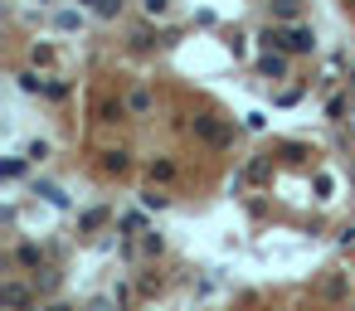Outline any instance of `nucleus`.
<instances>
[{
	"label": "nucleus",
	"mask_w": 355,
	"mask_h": 311,
	"mask_svg": "<svg viewBox=\"0 0 355 311\" xmlns=\"http://www.w3.org/2000/svg\"><path fill=\"white\" fill-rule=\"evenodd\" d=\"M127 108H132V112H151V92H141V88H136V92L127 97Z\"/></svg>",
	"instance_id": "nucleus-8"
},
{
	"label": "nucleus",
	"mask_w": 355,
	"mask_h": 311,
	"mask_svg": "<svg viewBox=\"0 0 355 311\" xmlns=\"http://www.w3.org/2000/svg\"><path fill=\"white\" fill-rule=\"evenodd\" d=\"M273 15L278 20H297L302 15V0H273Z\"/></svg>",
	"instance_id": "nucleus-5"
},
{
	"label": "nucleus",
	"mask_w": 355,
	"mask_h": 311,
	"mask_svg": "<svg viewBox=\"0 0 355 311\" xmlns=\"http://www.w3.org/2000/svg\"><path fill=\"white\" fill-rule=\"evenodd\" d=\"M171 175H175L171 161H156V166H151V180H171Z\"/></svg>",
	"instance_id": "nucleus-13"
},
{
	"label": "nucleus",
	"mask_w": 355,
	"mask_h": 311,
	"mask_svg": "<svg viewBox=\"0 0 355 311\" xmlns=\"http://www.w3.org/2000/svg\"><path fill=\"white\" fill-rule=\"evenodd\" d=\"M141 224H146L141 214H127V219H122V229H127V234H141Z\"/></svg>",
	"instance_id": "nucleus-19"
},
{
	"label": "nucleus",
	"mask_w": 355,
	"mask_h": 311,
	"mask_svg": "<svg viewBox=\"0 0 355 311\" xmlns=\"http://www.w3.org/2000/svg\"><path fill=\"white\" fill-rule=\"evenodd\" d=\"M350 83H355V73H350Z\"/></svg>",
	"instance_id": "nucleus-23"
},
{
	"label": "nucleus",
	"mask_w": 355,
	"mask_h": 311,
	"mask_svg": "<svg viewBox=\"0 0 355 311\" xmlns=\"http://www.w3.org/2000/svg\"><path fill=\"white\" fill-rule=\"evenodd\" d=\"M34 195H44L49 204H54V210H69V195H64L59 185H49V180H34Z\"/></svg>",
	"instance_id": "nucleus-3"
},
{
	"label": "nucleus",
	"mask_w": 355,
	"mask_h": 311,
	"mask_svg": "<svg viewBox=\"0 0 355 311\" xmlns=\"http://www.w3.org/2000/svg\"><path fill=\"white\" fill-rule=\"evenodd\" d=\"M112 306H122V301H108V297H97V301H93V311H112Z\"/></svg>",
	"instance_id": "nucleus-20"
},
{
	"label": "nucleus",
	"mask_w": 355,
	"mask_h": 311,
	"mask_svg": "<svg viewBox=\"0 0 355 311\" xmlns=\"http://www.w3.org/2000/svg\"><path fill=\"white\" fill-rule=\"evenodd\" d=\"M83 5H97V0H83Z\"/></svg>",
	"instance_id": "nucleus-22"
},
{
	"label": "nucleus",
	"mask_w": 355,
	"mask_h": 311,
	"mask_svg": "<svg viewBox=\"0 0 355 311\" xmlns=\"http://www.w3.org/2000/svg\"><path fill=\"white\" fill-rule=\"evenodd\" d=\"M97 117H103V122H122L127 108H122V102H103V108H97Z\"/></svg>",
	"instance_id": "nucleus-6"
},
{
	"label": "nucleus",
	"mask_w": 355,
	"mask_h": 311,
	"mask_svg": "<svg viewBox=\"0 0 355 311\" xmlns=\"http://www.w3.org/2000/svg\"><path fill=\"white\" fill-rule=\"evenodd\" d=\"M0 297H5V306H20V301H25V287H20V282H5V292H0Z\"/></svg>",
	"instance_id": "nucleus-10"
},
{
	"label": "nucleus",
	"mask_w": 355,
	"mask_h": 311,
	"mask_svg": "<svg viewBox=\"0 0 355 311\" xmlns=\"http://www.w3.org/2000/svg\"><path fill=\"white\" fill-rule=\"evenodd\" d=\"M20 263H25V268L39 263V248H34V243H20Z\"/></svg>",
	"instance_id": "nucleus-12"
},
{
	"label": "nucleus",
	"mask_w": 355,
	"mask_h": 311,
	"mask_svg": "<svg viewBox=\"0 0 355 311\" xmlns=\"http://www.w3.org/2000/svg\"><path fill=\"white\" fill-rule=\"evenodd\" d=\"M195 132L205 136L210 146H224V141H229V127H219V122H210V117H195Z\"/></svg>",
	"instance_id": "nucleus-2"
},
{
	"label": "nucleus",
	"mask_w": 355,
	"mask_h": 311,
	"mask_svg": "<svg viewBox=\"0 0 355 311\" xmlns=\"http://www.w3.org/2000/svg\"><path fill=\"white\" fill-rule=\"evenodd\" d=\"M0 175H5V180H20V175H25V161H5V166H0Z\"/></svg>",
	"instance_id": "nucleus-14"
},
{
	"label": "nucleus",
	"mask_w": 355,
	"mask_h": 311,
	"mask_svg": "<svg viewBox=\"0 0 355 311\" xmlns=\"http://www.w3.org/2000/svg\"><path fill=\"white\" fill-rule=\"evenodd\" d=\"M103 171H127V151H103Z\"/></svg>",
	"instance_id": "nucleus-7"
},
{
	"label": "nucleus",
	"mask_w": 355,
	"mask_h": 311,
	"mask_svg": "<svg viewBox=\"0 0 355 311\" xmlns=\"http://www.w3.org/2000/svg\"><path fill=\"white\" fill-rule=\"evenodd\" d=\"M258 69H263V78H282V73H287V59H282V54H263Z\"/></svg>",
	"instance_id": "nucleus-4"
},
{
	"label": "nucleus",
	"mask_w": 355,
	"mask_h": 311,
	"mask_svg": "<svg viewBox=\"0 0 355 311\" xmlns=\"http://www.w3.org/2000/svg\"><path fill=\"white\" fill-rule=\"evenodd\" d=\"M331 190H336V180H331V175H317V195L331 199Z\"/></svg>",
	"instance_id": "nucleus-17"
},
{
	"label": "nucleus",
	"mask_w": 355,
	"mask_h": 311,
	"mask_svg": "<svg viewBox=\"0 0 355 311\" xmlns=\"http://www.w3.org/2000/svg\"><path fill=\"white\" fill-rule=\"evenodd\" d=\"M34 311H69L64 301H49V306H34Z\"/></svg>",
	"instance_id": "nucleus-21"
},
{
	"label": "nucleus",
	"mask_w": 355,
	"mask_h": 311,
	"mask_svg": "<svg viewBox=\"0 0 355 311\" xmlns=\"http://www.w3.org/2000/svg\"><path fill=\"white\" fill-rule=\"evenodd\" d=\"M59 29H78V10H64L59 15Z\"/></svg>",
	"instance_id": "nucleus-18"
},
{
	"label": "nucleus",
	"mask_w": 355,
	"mask_h": 311,
	"mask_svg": "<svg viewBox=\"0 0 355 311\" xmlns=\"http://www.w3.org/2000/svg\"><path fill=\"white\" fill-rule=\"evenodd\" d=\"M108 219V210H88L83 219H78V229H97V224H103Z\"/></svg>",
	"instance_id": "nucleus-11"
},
{
	"label": "nucleus",
	"mask_w": 355,
	"mask_h": 311,
	"mask_svg": "<svg viewBox=\"0 0 355 311\" xmlns=\"http://www.w3.org/2000/svg\"><path fill=\"white\" fill-rule=\"evenodd\" d=\"M141 204H146V210H166V195L151 190V195H141Z\"/></svg>",
	"instance_id": "nucleus-16"
},
{
	"label": "nucleus",
	"mask_w": 355,
	"mask_h": 311,
	"mask_svg": "<svg viewBox=\"0 0 355 311\" xmlns=\"http://www.w3.org/2000/svg\"><path fill=\"white\" fill-rule=\"evenodd\" d=\"M141 5H146V15H166V10H171V0H141Z\"/></svg>",
	"instance_id": "nucleus-15"
},
{
	"label": "nucleus",
	"mask_w": 355,
	"mask_h": 311,
	"mask_svg": "<svg viewBox=\"0 0 355 311\" xmlns=\"http://www.w3.org/2000/svg\"><path fill=\"white\" fill-rule=\"evenodd\" d=\"M97 15H103V20H112V15H122V0H97V5H93Z\"/></svg>",
	"instance_id": "nucleus-9"
},
{
	"label": "nucleus",
	"mask_w": 355,
	"mask_h": 311,
	"mask_svg": "<svg viewBox=\"0 0 355 311\" xmlns=\"http://www.w3.org/2000/svg\"><path fill=\"white\" fill-rule=\"evenodd\" d=\"M273 49H287V54H312V44H317V34L307 29V25H297V29H268L263 34Z\"/></svg>",
	"instance_id": "nucleus-1"
}]
</instances>
